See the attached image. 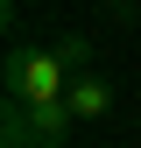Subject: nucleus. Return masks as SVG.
<instances>
[{"mask_svg":"<svg viewBox=\"0 0 141 148\" xmlns=\"http://www.w3.org/2000/svg\"><path fill=\"white\" fill-rule=\"evenodd\" d=\"M85 71H92V42H85V35H57V42L7 35L0 85H7V106H64Z\"/></svg>","mask_w":141,"mask_h":148,"instance_id":"obj_1","label":"nucleus"},{"mask_svg":"<svg viewBox=\"0 0 141 148\" xmlns=\"http://www.w3.org/2000/svg\"><path fill=\"white\" fill-rule=\"evenodd\" d=\"M70 127H78L70 106H7L0 134H7V148H64Z\"/></svg>","mask_w":141,"mask_h":148,"instance_id":"obj_2","label":"nucleus"},{"mask_svg":"<svg viewBox=\"0 0 141 148\" xmlns=\"http://www.w3.org/2000/svg\"><path fill=\"white\" fill-rule=\"evenodd\" d=\"M64 106H70V120H106L113 113V78H106V71H85Z\"/></svg>","mask_w":141,"mask_h":148,"instance_id":"obj_3","label":"nucleus"},{"mask_svg":"<svg viewBox=\"0 0 141 148\" xmlns=\"http://www.w3.org/2000/svg\"><path fill=\"white\" fill-rule=\"evenodd\" d=\"M99 7H127V0H99Z\"/></svg>","mask_w":141,"mask_h":148,"instance_id":"obj_4","label":"nucleus"}]
</instances>
